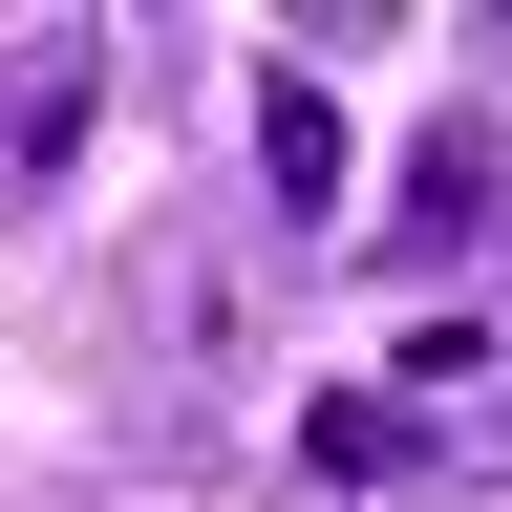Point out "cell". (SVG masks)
Masks as SVG:
<instances>
[{
	"mask_svg": "<svg viewBox=\"0 0 512 512\" xmlns=\"http://www.w3.org/2000/svg\"><path fill=\"white\" fill-rule=\"evenodd\" d=\"M256 171H278V214H342V86L320 64H256Z\"/></svg>",
	"mask_w": 512,
	"mask_h": 512,
	"instance_id": "cell-1",
	"label": "cell"
},
{
	"mask_svg": "<svg viewBox=\"0 0 512 512\" xmlns=\"http://www.w3.org/2000/svg\"><path fill=\"white\" fill-rule=\"evenodd\" d=\"M299 470H320V491H384V470H427V406H406V384H320V406H299Z\"/></svg>",
	"mask_w": 512,
	"mask_h": 512,
	"instance_id": "cell-2",
	"label": "cell"
},
{
	"mask_svg": "<svg viewBox=\"0 0 512 512\" xmlns=\"http://www.w3.org/2000/svg\"><path fill=\"white\" fill-rule=\"evenodd\" d=\"M470 235H491V150L427 128V150H406V214H384V278H427V256H470Z\"/></svg>",
	"mask_w": 512,
	"mask_h": 512,
	"instance_id": "cell-3",
	"label": "cell"
}]
</instances>
